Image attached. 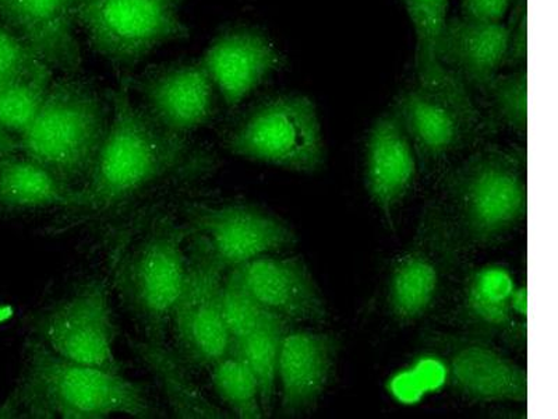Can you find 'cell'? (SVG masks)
I'll return each instance as SVG.
<instances>
[{
  "instance_id": "cell-1",
  "label": "cell",
  "mask_w": 558,
  "mask_h": 419,
  "mask_svg": "<svg viewBox=\"0 0 558 419\" xmlns=\"http://www.w3.org/2000/svg\"><path fill=\"white\" fill-rule=\"evenodd\" d=\"M109 98L112 117L107 137L89 181L76 192L72 206L93 214L133 201L203 157L194 156L189 136L168 131L142 104L133 103L126 80Z\"/></svg>"
},
{
  "instance_id": "cell-2",
  "label": "cell",
  "mask_w": 558,
  "mask_h": 419,
  "mask_svg": "<svg viewBox=\"0 0 558 419\" xmlns=\"http://www.w3.org/2000/svg\"><path fill=\"white\" fill-rule=\"evenodd\" d=\"M23 368L0 418H156L143 384L122 373L83 366L58 356L37 338L24 343Z\"/></svg>"
},
{
  "instance_id": "cell-3",
  "label": "cell",
  "mask_w": 558,
  "mask_h": 419,
  "mask_svg": "<svg viewBox=\"0 0 558 419\" xmlns=\"http://www.w3.org/2000/svg\"><path fill=\"white\" fill-rule=\"evenodd\" d=\"M437 188L436 199L466 251L495 248L526 217L525 154L482 147L442 173Z\"/></svg>"
},
{
  "instance_id": "cell-4",
  "label": "cell",
  "mask_w": 558,
  "mask_h": 419,
  "mask_svg": "<svg viewBox=\"0 0 558 419\" xmlns=\"http://www.w3.org/2000/svg\"><path fill=\"white\" fill-rule=\"evenodd\" d=\"M111 98L77 74L53 80L41 108L20 136V153L80 192L96 167L111 123Z\"/></svg>"
},
{
  "instance_id": "cell-5",
  "label": "cell",
  "mask_w": 558,
  "mask_h": 419,
  "mask_svg": "<svg viewBox=\"0 0 558 419\" xmlns=\"http://www.w3.org/2000/svg\"><path fill=\"white\" fill-rule=\"evenodd\" d=\"M470 256L440 202L427 201L388 274L386 311L392 323L411 327L433 316L451 297Z\"/></svg>"
},
{
  "instance_id": "cell-6",
  "label": "cell",
  "mask_w": 558,
  "mask_h": 419,
  "mask_svg": "<svg viewBox=\"0 0 558 419\" xmlns=\"http://www.w3.org/2000/svg\"><path fill=\"white\" fill-rule=\"evenodd\" d=\"M186 224L158 216L124 253L117 273L123 306L136 322L144 340L166 344L174 306L186 274Z\"/></svg>"
},
{
  "instance_id": "cell-7",
  "label": "cell",
  "mask_w": 558,
  "mask_h": 419,
  "mask_svg": "<svg viewBox=\"0 0 558 419\" xmlns=\"http://www.w3.org/2000/svg\"><path fill=\"white\" fill-rule=\"evenodd\" d=\"M223 147L233 156L298 173H317L326 166L316 104L301 94H278L254 104L229 124Z\"/></svg>"
},
{
  "instance_id": "cell-8",
  "label": "cell",
  "mask_w": 558,
  "mask_h": 419,
  "mask_svg": "<svg viewBox=\"0 0 558 419\" xmlns=\"http://www.w3.org/2000/svg\"><path fill=\"white\" fill-rule=\"evenodd\" d=\"M184 0H92L73 10L89 48L122 77L168 43L191 37L181 19Z\"/></svg>"
},
{
  "instance_id": "cell-9",
  "label": "cell",
  "mask_w": 558,
  "mask_h": 419,
  "mask_svg": "<svg viewBox=\"0 0 558 419\" xmlns=\"http://www.w3.org/2000/svg\"><path fill=\"white\" fill-rule=\"evenodd\" d=\"M227 271L207 239L192 234L186 274L171 321L177 354L191 369H209L231 351L222 306Z\"/></svg>"
},
{
  "instance_id": "cell-10",
  "label": "cell",
  "mask_w": 558,
  "mask_h": 419,
  "mask_svg": "<svg viewBox=\"0 0 558 419\" xmlns=\"http://www.w3.org/2000/svg\"><path fill=\"white\" fill-rule=\"evenodd\" d=\"M26 326L58 356L104 371L123 372V363L113 351L118 327L111 291L104 279H89L61 301L29 314Z\"/></svg>"
},
{
  "instance_id": "cell-11",
  "label": "cell",
  "mask_w": 558,
  "mask_h": 419,
  "mask_svg": "<svg viewBox=\"0 0 558 419\" xmlns=\"http://www.w3.org/2000/svg\"><path fill=\"white\" fill-rule=\"evenodd\" d=\"M428 347L445 363L453 391L473 403H526L527 372L485 337L432 332Z\"/></svg>"
},
{
  "instance_id": "cell-12",
  "label": "cell",
  "mask_w": 558,
  "mask_h": 419,
  "mask_svg": "<svg viewBox=\"0 0 558 419\" xmlns=\"http://www.w3.org/2000/svg\"><path fill=\"white\" fill-rule=\"evenodd\" d=\"M183 223L207 239L228 271L298 243L283 219L251 204H186Z\"/></svg>"
},
{
  "instance_id": "cell-13",
  "label": "cell",
  "mask_w": 558,
  "mask_h": 419,
  "mask_svg": "<svg viewBox=\"0 0 558 419\" xmlns=\"http://www.w3.org/2000/svg\"><path fill=\"white\" fill-rule=\"evenodd\" d=\"M122 79L168 131L189 136L216 121L219 94L203 59L157 64Z\"/></svg>"
},
{
  "instance_id": "cell-14",
  "label": "cell",
  "mask_w": 558,
  "mask_h": 419,
  "mask_svg": "<svg viewBox=\"0 0 558 419\" xmlns=\"http://www.w3.org/2000/svg\"><path fill=\"white\" fill-rule=\"evenodd\" d=\"M451 297V316L462 332L488 340L525 343L526 291L517 289L506 268L483 266L463 272Z\"/></svg>"
},
{
  "instance_id": "cell-15",
  "label": "cell",
  "mask_w": 558,
  "mask_h": 419,
  "mask_svg": "<svg viewBox=\"0 0 558 419\" xmlns=\"http://www.w3.org/2000/svg\"><path fill=\"white\" fill-rule=\"evenodd\" d=\"M391 108L411 140L421 171L436 181L460 161L466 149L486 136L460 113L416 86L402 89Z\"/></svg>"
},
{
  "instance_id": "cell-16",
  "label": "cell",
  "mask_w": 558,
  "mask_h": 419,
  "mask_svg": "<svg viewBox=\"0 0 558 419\" xmlns=\"http://www.w3.org/2000/svg\"><path fill=\"white\" fill-rule=\"evenodd\" d=\"M202 59L229 111H235L267 79L286 67L277 45L260 29L248 26L223 28Z\"/></svg>"
},
{
  "instance_id": "cell-17",
  "label": "cell",
  "mask_w": 558,
  "mask_h": 419,
  "mask_svg": "<svg viewBox=\"0 0 558 419\" xmlns=\"http://www.w3.org/2000/svg\"><path fill=\"white\" fill-rule=\"evenodd\" d=\"M340 351L336 334L289 328L277 369L279 417L296 418L316 408L330 386Z\"/></svg>"
},
{
  "instance_id": "cell-18",
  "label": "cell",
  "mask_w": 558,
  "mask_h": 419,
  "mask_svg": "<svg viewBox=\"0 0 558 419\" xmlns=\"http://www.w3.org/2000/svg\"><path fill=\"white\" fill-rule=\"evenodd\" d=\"M418 167L415 149L392 108L377 119L365 147V183L368 196L393 231L397 216L415 188Z\"/></svg>"
},
{
  "instance_id": "cell-19",
  "label": "cell",
  "mask_w": 558,
  "mask_h": 419,
  "mask_svg": "<svg viewBox=\"0 0 558 419\" xmlns=\"http://www.w3.org/2000/svg\"><path fill=\"white\" fill-rule=\"evenodd\" d=\"M415 33L416 87L453 109L473 127L487 133L492 123L470 88L442 67L438 49L447 23L448 0H402Z\"/></svg>"
},
{
  "instance_id": "cell-20",
  "label": "cell",
  "mask_w": 558,
  "mask_h": 419,
  "mask_svg": "<svg viewBox=\"0 0 558 419\" xmlns=\"http://www.w3.org/2000/svg\"><path fill=\"white\" fill-rule=\"evenodd\" d=\"M257 301L289 323L326 324L330 313L311 268L301 258L263 256L243 264Z\"/></svg>"
},
{
  "instance_id": "cell-21",
  "label": "cell",
  "mask_w": 558,
  "mask_h": 419,
  "mask_svg": "<svg viewBox=\"0 0 558 419\" xmlns=\"http://www.w3.org/2000/svg\"><path fill=\"white\" fill-rule=\"evenodd\" d=\"M0 22L49 68L64 74L82 70V49L66 0H0Z\"/></svg>"
},
{
  "instance_id": "cell-22",
  "label": "cell",
  "mask_w": 558,
  "mask_h": 419,
  "mask_svg": "<svg viewBox=\"0 0 558 419\" xmlns=\"http://www.w3.org/2000/svg\"><path fill=\"white\" fill-rule=\"evenodd\" d=\"M508 26L466 17L447 20L438 58L473 93H482L506 64Z\"/></svg>"
},
{
  "instance_id": "cell-23",
  "label": "cell",
  "mask_w": 558,
  "mask_h": 419,
  "mask_svg": "<svg viewBox=\"0 0 558 419\" xmlns=\"http://www.w3.org/2000/svg\"><path fill=\"white\" fill-rule=\"evenodd\" d=\"M128 344L138 361L156 379L174 418L219 419L232 417L231 412L216 406L204 396L202 388L194 383L191 376V368L183 362L177 351L167 348L166 344L132 337L128 338Z\"/></svg>"
},
{
  "instance_id": "cell-24",
  "label": "cell",
  "mask_w": 558,
  "mask_h": 419,
  "mask_svg": "<svg viewBox=\"0 0 558 419\" xmlns=\"http://www.w3.org/2000/svg\"><path fill=\"white\" fill-rule=\"evenodd\" d=\"M76 192L69 191L53 175L24 154L0 158V208L72 207Z\"/></svg>"
},
{
  "instance_id": "cell-25",
  "label": "cell",
  "mask_w": 558,
  "mask_h": 419,
  "mask_svg": "<svg viewBox=\"0 0 558 419\" xmlns=\"http://www.w3.org/2000/svg\"><path fill=\"white\" fill-rule=\"evenodd\" d=\"M289 328L287 319L266 309L252 333L235 344L256 376L264 417H270L276 406L279 352Z\"/></svg>"
},
{
  "instance_id": "cell-26",
  "label": "cell",
  "mask_w": 558,
  "mask_h": 419,
  "mask_svg": "<svg viewBox=\"0 0 558 419\" xmlns=\"http://www.w3.org/2000/svg\"><path fill=\"white\" fill-rule=\"evenodd\" d=\"M209 369L214 388L229 412L242 419L264 418L256 376L235 344Z\"/></svg>"
},
{
  "instance_id": "cell-27",
  "label": "cell",
  "mask_w": 558,
  "mask_h": 419,
  "mask_svg": "<svg viewBox=\"0 0 558 419\" xmlns=\"http://www.w3.org/2000/svg\"><path fill=\"white\" fill-rule=\"evenodd\" d=\"M52 72L43 63L32 76L0 89V127L17 137L27 131L51 86Z\"/></svg>"
},
{
  "instance_id": "cell-28",
  "label": "cell",
  "mask_w": 558,
  "mask_h": 419,
  "mask_svg": "<svg viewBox=\"0 0 558 419\" xmlns=\"http://www.w3.org/2000/svg\"><path fill=\"white\" fill-rule=\"evenodd\" d=\"M487 111L490 113L492 124L500 123L512 132L526 133L527 131V73L526 68L517 72L498 73L485 88Z\"/></svg>"
},
{
  "instance_id": "cell-29",
  "label": "cell",
  "mask_w": 558,
  "mask_h": 419,
  "mask_svg": "<svg viewBox=\"0 0 558 419\" xmlns=\"http://www.w3.org/2000/svg\"><path fill=\"white\" fill-rule=\"evenodd\" d=\"M222 306L232 344L236 346L252 333L266 311L247 287L242 266L227 271L223 279Z\"/></svg>"
},
{
  "instance_id": "cell-30",
  "label": "cell",
  "mask_w": 558,
  "mask_h": 419,
  "mask_svg": "<svg viewBox=\"0 0 558 419\" xmlns=\"http://www.w3.org/2000/svg\"><path fill=\"white\" fill-rule=\"evenodd\" d=\"M43 63L27 44L0 22V89L32 76Z\"/></svg>"
},
{
  "instance_id": "cell-31",
  "label": "cell",
  "mask_w": 558,
  "mask_h": 419,
  "mask_svg": "<svg viewBox=\"0 0 558 419\" xmlns=\"http://www.w3.org/2000/svg\"><path fill=\"white\" fill-rule=\"evenodd\" d=\"M527 59V13L526 0L518 3L514 20L508 26V45L506 64L515 68H526Z\"/></svg>"
},
{
  "instance_id": "cell-32",
  "label": "cell",
  "mask_w": 558,
  "mask_h": 419,
  "mask_svg": "<svg viewBox=\"0 0 558 419\" xmlns=\"http://www.w3.org/2000/svg\"><path fill=\"white\" fill-rule=\"evenodd\" d=\"M514 0H461L463 17L501 23Z\"/></svg>"
},
{
  "instance_id": "cell-33",
  "label": "cell",
  "mask_w": 558,
  "mask_h": 419,
  "mask_svg": "<svg viewBox=\"0 0 558 419\" xmlns=\"http://www.w3.org/2000/svg\"><path fill=\"white\" fill-rule=\"evenodd\" d=\"M20 153V137L0 127V158Z\"/></svg>"
},
{
  "instance_id": "cell-34",
  "label": "cell",
  "mask_w": 558,
  "mask_h": 419,
  "mask_svg": "<svg viewBox=\"0 0 558 419\" xmlns=\"http://www.w3.org/2000/svg\"><path fill=\"white\" fill-rule=\"evenodd\" d=\"M88 2H92V0H66V3L69 4V8L72 9V12L74 9L82 7V4Z\"/></svg>"
}]
</instances>
